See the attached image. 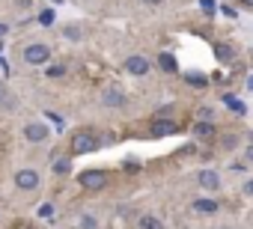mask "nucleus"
Masks as SVG:
<instances>
[{
	"mask_svg": "<svg viewBox=\"0 0 253 229\" xmlns=\"http://www.w3.org/2000/svg\"><path fill=\"white\" fill-rule=\"evenodd\" d=\"M48 57H51V48L42 45V42H33V45L24 48V63H30V66H45Z\"/></svg>",
	"mask_w": 253,
	"mask_h": 229,
	"instance_id": "f257e3e1",
	"label": "nucleus"
},
{
	"mask_svg": "<svg viewBox=\"0 0 253 229\" xmlns=\"http://www.w3.org/2000/svg\"><path fill=\"white\" fill-rule=\"evenodd\" d=\"M122 69L128 72V75H137V77H140V75H149V69H152V66H149V60H146V57L134 54V57H128V60L122 63Z\"/></svg>",
	"mask_w": 253,
	"mask_h": 229,
	"instance_id": "f03ea898",
	"label": "nucleus"
},
{
	"mask_svg": "<svg viewBox=\"0 0 253 229\" xmlns=\"http://www.w3.org/2000/svg\"><path fill=\"white\" fill-rule=\"evenodd\" d=\"M24 140H27V143H45V140H48V125H42V122H27V125H24Z\"/></svg>",
	"mask_w": 253,
	"mask_h": 229,
	"instance_id": "7ed1b4c3",
	"label": "nucleus"
},
{
	"mask_svg": "<svg viewBox=\"0 0 253 229\" xmlns=\"http://www.w3.org/2000/svg\"><path fill=\"white\" fill-rule=\"evenodd\" d=\"M78 182H81L84 188H104V185H107V173H101V170H84V173L78 176Z\"/></svg>",
	"mask_w": 253,
	"mask_h": 229,
	"instance_id": "20e7f679",
	"label": "nucleus"
},
{
	"mask_svg": "<svg viewBox=\"0 0 253 229\" xmlns=\"http://www.w3.org/2000/svg\"><path fill=\"white\" fill-rule=\"evenodd\" d=\"M15 185L21 191H36L39 188V173L36 170H18L15 173Z\"/></svg>",
	"mask_w": 253,
	"mask_h": 229,
	"instance_id": "39448f33",
	"label": "nucleus"
},
{
	"mask_svg": "<svg viewBox=\"0 0 253 229\" xmlns=\"http://www.w3.org/2000/svg\"><path fill=\"white\" fill-rule=\"evenodd\" d=\"M197 185L203 191H217L220 188V173L217 170H200L197 173Z\"/></svg>",
	"mask_w": 253,
	"mask_h": 229,
	"instance_id": "423d86ee",
	"label": "nucleus"
},
{
	"mask_svg": "<svg viewBox=\"0 0 253 229\" xmlns=\"http://www.w3.org/2000/svg\"><path fill=\"white\" fill-rule=\"evenodd\" d=\"M72 152H75V155H89V152H95V137H92V134H78V137L72 140Z\"/></svg>",
	"mask_w": 253,
	"mask_h": 229,
	"instance_id": "0eeeda50",
	"label": "nucleus"
},
{
	"mask_svg": "<svg viewBox=\"0 0 253 229\" xmlns=\"http://www.w3.org/2000/svg\"><path fill=\"white\" fill-rule=\"evenodd\" d=\"M101 104L104 107H125V92L122 89H104L101 92Z\"/></svg>",
	"mask_w": 253,
	"mask_h": 229,
	"instance_id": "6e6552de",
	"label": "nucleus"
},
{
	"mask_svg": "<svg viewBox=\"0 0 253 229\" xmlns=\"http://www.w3.org/2000/svg\"><path fill=\"white\" fill-rule=\"evenodd\" d=\"M176 131V122L173 119H155L152 122V134L155 137H164V134H173Z\"/></svg>",
	"mask_w": 253,
	"mask_h": 229,
	"instance_id": "1a4fd4ad",
	"label": "nucleus"
},
{
	"mask_svg": "<svg viewBox=\"0 0 253 229\" xmlns=\"http://www.w3.org/2000/svg\"><path fill=\"white\" fill-rule=\"evenodd\" d=\"M191 211H197V214H214L217 211V202L214 199H194L191 202Z\"/></svg>",
	"mask_w": 253,
	"mask_h": 229,
	"instance_id": "9d476101",
	"label": "nucleus"
},
{
	"mask_svg": "<svg viewBox=\"0 0 253 229\" xmlns=\"http://www.w3.org/2000/svg\"><path fill=\"white\" fill-rule=\"evenodd\" d=\"M194 134H197V137H214V122L200 119V122L194 125Z\"/></svg>",
	"mask_w": 253,
	"mask_h": 229,
	"instance_id": "9b49d317",
	"label": "nucleus"
},
{
	"mask_svg": "<svg viewBox=\"0 0 253 229\" xmlns=\"http://www.w3.org/2000/svg\"><path fill=\"white\" fill-rule=\"evenodd\" d=\"M158 66H161L164 72H170V75H176V72H179L176 57H173V54H161V57H158Z\"/></svg>",
	"mask_w": 253,
	"mask_h": 229,
	"instance_id": "f8f14e48",
	"label": "nucleus"
},
{
	"mask_svg": "<svg viewBox=\"0 0 253 229\" xmlns=\"http://www.w3.org/2000/svg\"><path fill=\"white\" fill-rule=\"evenodd\" d=\"M140 229H164V223L158 220V217H140Z\"/></svg>",
	"mask_w": 253,
	"mask_h": 229,
	"instance_id": "ddd939ff",
	"label": "nucleus"
},
{
	"mask_svg": "<svg viewBox=\"0 0 253 229\" xmlns=\"http://www.w3.org/2000/svg\"><path fill=\"white\" fill-rule=\"evenodd\" d=\"M54 173H60V176H66V173H72V161H69V158H60V161L54 164Z\"/></svg>",
	"mask_w": 253,
	"mask_h": 229,
	"instance_id": "4468645a",
	"label": "nucleus"
},
{
	"mask_svg": "<svg viewBox=\"0 0 253 229\" xmlns=\"http://www.w3.org/2000/svg\"><path fill=\"white\" fill-rule=\"evenodd\" d=\"M39 24H42V27H51V24H54V9H42V12H39Z\"/></svg>",
	"mask_w": 253,
	"mask_h": 229,
	"instance_id": "2eb2a0df",
	"label": "nucleus"
},
{
	"mask_svg": "<svg viewBox=\"0 0 253 229\" xmlns=\"http://www.w3.org/2000/svg\"><path fill=\"white\" fill-rule=\"evenodd\" d=\"M81 229H98V220L92 214H81Z\"/></svg>",
	"mask_w": 253,
	"mask_h": 229,
	"instance_id": "dca6fc26",
	"label": "nucleus"
},
{
	"mask_svg": "<svg viewBox=\"0 0 253 229\" xmlns=\"http://www.w3.org/2000/svg\"><path fill=\"white\" fill-rule=\"evenodd\" d=\"M36 214H39V217H54V205H51V202H42Z\"/></svg>",
	"mask_w": 253,
	"mask_h": 229,
	"instance_id": "f3484780",
	"label": "nucleus"
},
{
	"mask_svg": "<svg viewBox=\"0 0 253 229\" xmlns=\"http://www.w3.org/2000/svg\"><path fill=\"white\" fill-rule=\"evenodd\" d=\"M48 72V77H63L66 75V66H51V69H45Z\"/></svg>",
	"mask_w": 253,
	"mask_h": 229,
	"instance_id": "a211bd4d",
	"label": "nucleus"
},
{
	"mask_svg": "<svg viewBox=\"0 0 253 229\" xmlns=\"http://www.w3.org/2000/svg\"><path fill=\"white\" fill-rule=\"evenodd\" d=\"M226 104H229V107H232L235 113H247V107H244L241 101H235V98H229V95H226Z\"/></svg>",
	"mask_w": 253,
	"mask_h": 229,
	"instance_id": "6ab92c4d",
	"label": "nucleus"
},
{
	"mask_svg": "<svg viewBox=\"0 0 253 229\" xmlns=\"http://www.w3.org/2000/svg\"><path fill=\"white\" fill-rule=\"evenodd\" d=\"M214 54H217L220 60H229V57H232V51H229L226 45H217V48H214Z\"/></svg>",
	"mask_w": 253,
	"mask_h": 229,
	"instance_id": "aec40b11",
	"label": "nucleus"
},
{
	"mask_svg": "<svg viewBox=\"0 0 253 229\" xmlns=\"http://www.w3.org/2000/svg\"><path fill=\"white\" fill-rule=\"evenodd\" d=\"M63 36H66V39H81V30H78V27H66Z\"/></svg>",
	"mask_w": 253,
	"mask_h": 229,
	"instance_id": "412c9836",
	"label": "nucleus"
},
{
	"mask_svg": "<svg viewBox=\"0 0 253 229\" xmlns=\"http://www.w3.org/2000/svg\"><path fill=\"white\" fill-rule=\"evenodd\" d=\"M188 83H194V86H206V77H203V75H188Z\"/></svg>",
	"mask_w": 253,
	"mask_h": 229,
	"instance_id": "4be33fe9",
	"label": "nucleus"
},
{
	"mask_svg": "<svg viewBox=\"0 0 253 229\" xmlns=\"http://www.w3.org/2000/svg\"><path fill=\"white\" fill-rule=\"evenodd\" d=\"M200 6H203L209 15H211V12H214V0H200Z\"/></svg>",
	"mask_w": 253,
	"mask_h": 229,
	"instance_id": "5701e85b",
	"label": "nucleus"
},
{
	"mask_svg": "<svg viewBox=\"0 0 253 229\" xmlns=\"http://www.w3.org/2000/svg\"><path fill=\"white\" fill-rule=\"evenodd\" d=\"M200 119H209V122L214 119V116H211V107H200Z\"/></svg>",
	"mask_w": 253,
	"mask_h": 229,
	"instance_id": "b1692460",
	"label": "nucleus"
},
{
	"mask_svg": "<svg viewBox=\"0 0 253 229\" xmlns=\"http://www.w3.org/2000/svg\"><path fill=\"white\" fill-rule=\"evenodd\" d=\"M6 33H9V27H6V24H3V21H0V39H3V36H6Z\"/></svg>",
	"mask_w": 253,
	"mask_h": 229,
	"instance_id": "393cba45",
	"label": "nucleus"
},
{
	"mask_svg": "<svg viewBox=\"0 0 253 229\" xmlns=\"http://www.w3.org/2000/svg\"><path fill=\"white\" fill-rule=\"evenodd\" d=\"M244 191H247V193L253 196V182H247V185H244Z\"/></svg>",
	"mask_w": 253,
	"mask_h": 229,
	"instance_id": "a878e982",
	"label": "nucleus"
},
{
	"mask_svg": "<svg viewBox=\"0 0 253 229\" xmlns=\"http://www.w3.org/2000/svg\"><path fill=\"white\" fill-rule=\"evenodd\" d=\"M143 3H149V6H158V3H161V0H143Z\"/></svg>",
	"mask_w": 253,
	"mask_h": 229,
	"instance_id": "bb28decb",
	"label": "nucleus"
},
{
	"mask_svg": "<svg viewBox=\"0 0 253 229\" xmlns=\"http://www.w3.org/2000/svg\"><path fill=\"white\" fill-rule=\"evenodd\" d=\"M241 3H244V6H250V9H253V0H241Z\"/></svg>",
	"mask_w": 253,
	"mask_h": 229,
	"instance_id": "cd10ccee",
	"label": "nucleus"
},
{
	"mask_svg": "<svg viewBox=\"0 0 253 229\" xmlns=\"http://www.w3.org/2000/svg\"><path fill=\"white\" fill-rule=\"evenodd\" d=\"M0 98H3V86H0Z\"/></svg>",
	"mask_w": 253,
	"mask_h": 229,
	"instance_id": "c85d7f7f",
	"label": "nucleus"
}]
</instances>
